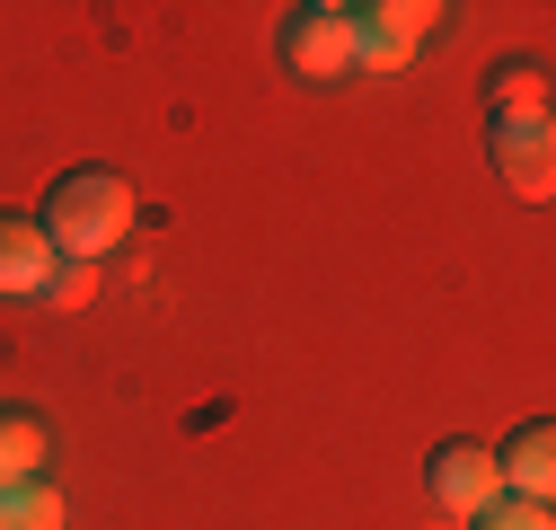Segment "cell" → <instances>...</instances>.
I'll list each match as a JSON object with an SVG mask.
<instances>
[{
	"label": "cell",
	"mask_w": 556,
	"mask_h": 530,
	"mask_svg": "<svg viewBox=\"0 0 556 530\" xmlns=\"http://www.w3.org/2000/svg\"><path fill=\"white\" fill-rule=\"evenodd\" d=\"M36 230L53 239V256L98 265V256L132 230V186H124V177H106V168H72V177L45 194V222H36Z\"/></svg>",
	"instance_id": "1"
},
{
	"label": "cell",
	"mask_w": 556,
	"mask_h": 530,
	"mask_svg": "<svg viewBox=\"0 0 556 530\" xmlns=\"http://www.w3.org/2000/svg\"><path fill=\"white\" fill-rule=\"evenodd\" d=\"M485 160H495V177H504L513 194H530V204L556 194V132H547V115H495Z\"/></svg>",
	"instance_id": "2"
},
{
	"label": "cell",
	"mask_w": 556,
	"mask_h": 530,
	"mask_svg": "<svg viewBox=\"0 0 556 530\" xmlns=\"http://www.w3.org/2000/svg\"><path fill=\"white\" fill-rule=\"evenodd\" d=\"M283 62L301 80H336L354 72V10H336V0H309V10L283 18Z\"/></svg>",
	"instance_id": "3"
},
{
	"label": "cell",
	"mask_w": 556,
	"mask_h": 530,
	"mask_svg": "<svg viewBox=\"0 0 556 530\" xmlns=\"http://www.w3.org/2000/svg\"><path fill=\"white\" fill-rule=\"evenodd\" d=\"M442 10H425V0H380V10H354V62L363 72H397V62L433 36Z\"/></svg>",
	"instance_id": "4"
},
{
	"label": "cell",
	"mask_w": 556,
	"mask_h": 530,
	"mask_svg": "<svg viewBox=\"0 0 556 530\" xmlns=\"http://www.w3.org/2000/svg\"><path fill=\"white\" fill-rule=\"evenodd\" d=\"M425 487H433L442 513H468V521L504 495V487H495V451H485V442H442V451L425 459Z\"/></svg>",
	"instance_id": "5"
},
{
	"label": "cell",
	"mask_w": 556,
	"mask_h": 530,
	"mask_svg": "<svg viewBox=\"0 0 556 530\" xmlns=\"http://www.w3.org/2000/svg\"><path fill=\"white\" fill-rule=\"evenodd\" d=\"M53 239L27 222V213H0V292L10 301H45V283H53Z\"/></svg>",
	"instance_id": "6"
},
{
	"label": "cell",
	"mask_w": 556,
	"mask_h": 530,
	"mask_svg": "<svg viewBox=\"0 0 556 530\" xmlns=\"http://www.w3.org/2000/svg\"><path fill=\"white\" fill-rule=\"evenodd\" d=\"M495 487H513L521 504H547V487H556V433H547V425H521V433L504 442Z\"/></svg>",
	"instance_id": "7"
},
{
	"label": "cell",
	"mask_w": 556,
	"mask_h": 530,
	"mask_svg": "<svg viewBox=\"0 0 556 530\" xmlns=\"http://www.w3.org/2000/svg\"><path fill=\"white\" fill-rule=\"evenodd\" d=\"M45 451H53L45 416H27V407H0V487H27V478L45 469Z\"/></svg>",
	"instance_id": "8"
},
{
	"label": "cell",
	"mask_w": 556,
	"mask_h": 530,
	"mask_svg": "<svg viewBox=\"0 0 556 530\" xmlns=\"http://www.w3.org/2000/svg\"><path fill=\"white\" fill-rule=\"evenodd\" d=\"M0 530H62V495H53L45 478L0 487Z\"/></svg>",
	"instance_id": "9"
},
{
	"label": "cell",
	"mask_w": 556,
	"mask_h": 530,
	"mask_svg": "<svg viewBox=\"0 0 556 530\" xmlns=\"http://www.w3.org/2000/svg\"><path fill=\"white\" fill-rule=\"evenodd\" d=\"M485 89H495V115H547V72L539 62H504Z\"/></svg>",
	"instance_id": "10"
},
{
	"label": "cell",
	"mask_w": 556,
	"mask_h": 530,
	"mask_svg": "<svg viewBox=\"0 0 556 530\" xmlns=\"http://www.w3.org/2000/svg\"><path fill=\"white\" fill-rule=\"evenodd\" d=\"M45 301H53V310L98 301V265H72V256H62V265H53V283H45Z\"/></svg>",
	"instance_id": "11"
},
{
	"label": "cell",
	"mask_w": 556,
	"mask_h": 530,
	"mask_svg": "<svg viewBox=\"0 0 556 530\" xmlns=\"http://www.w3.org/2000/svg\"><path fill=\"white\" fill-rule=\"evenodd\" d=\"M477 530H556V521H547V504H521V495H495V504L477 513Z\"/></svg>",
	"instance_id": "12"
}]
</instances>
